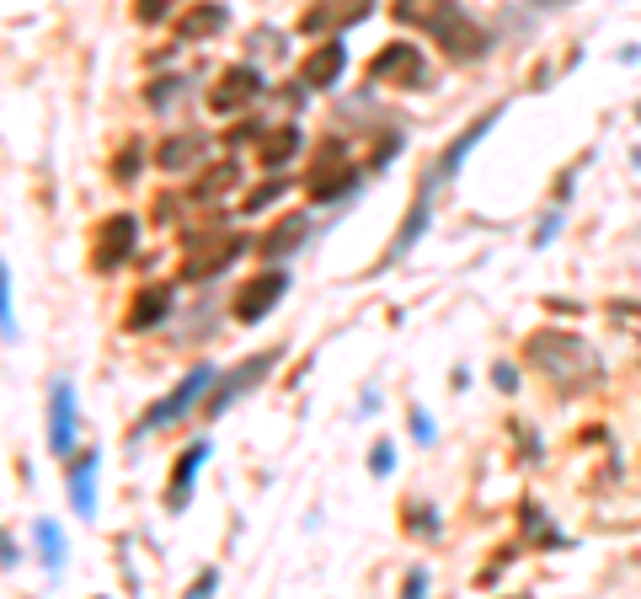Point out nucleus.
Returning a JSON list of instances; mask_svg holds the SVG:
<instances>
[{"instance_id": "39448f33", "label": "nucleus", "mask_w": 641, "mask_h": 599, "mask_svg": "<svg viewBox=\"0 0 641 599\" xmlns=\"http://www.w3.org/2000/svg\"><path fill=\"white\" fill-rule=\"evenodd\" d=\"M358 182V166H348V156H342V145L332 140L321 150V161H316V172H310V193L316 198H337V193H348Z\"/></svg>"}, {"instance_id": "2eb2a0df", "label": "nucleus", "mask_w": 641, "mask_h": 599, "mask_svg": "<svg viewBox=\"0 0 641 599\" xmlns=\"http://www.w3.org/2000/svg\"><path fill=\"white\" fill-rule=\"evenodd\" d=\"M294 145H300V129H294V124L268 129V134H262V166H284L294 156Z\"/></svg>"}, {"instance_id": "4be33fe9", "label": "nucleus", "mask_w": 641, "mask_h": 599, "mask_svg": "<svg viewBox=\"0 0 641 599\" xmlns=\"http://www.w3.org/2000/svg\"><path fill=\"white\" fill-rule=\"evenodd\" d=\"M0 316H6V343H17V305H11V268L0 273Z\"/></svg>"}, {"instance_id": "aec40b11", "label": "nucleus", "mask_w": 641, "mask_h": 599, "mask_svg": "<svg viewBox=\"0 0 641 599\" xmlns=\"http://www.w3.org/2000/svg\"><path fill=\"white\" fill-rule=\"evenodd\" d=\"M187 161H198V140H171V145H161V166H171V172H182Z\"/></svg>"}, {"instance_id": "f03ea898", "label": "nucleus", "mask_w": 641, "mask_h": 599, "mask_svg": "<svg viewBox=\"0 0 641 599\" xmlns=\"http://www.w3.org/2000/svg\"><path fill=\"white\" fill-rule=\"evenodd\" d=\"M529 359H535L551 380H561V386H577V370H588V375L599 370L593 353L577 348V337H561V332H540L535 343H529Z\"/></svg>"}, {"instance_id": "412c9836", "label": "nucleus", "mask_w": 641, "mask_h": 599, "mask_svg": "<svg viewBox=\"0 0 641 599\" xmlns=\"http://www.w3.org/2000/svg\"><path fill=\"white\" fill-rule=\"evenodd\" d=\"M38 541H43V562H49V573H59V562H65V546H59V525L43 519L38 525Z\"/></svg>"}, {"instance_id": "f3484780", "label": "nucleus", "mask_w": 641, "mask_h": 599, "mask_svg": "<svg viewBox=\"0 0 641 599\" xmlns=\"http://www.w3.org/2000/svg\"><path fill=\"white\" fill-rule=\"evenodd\" d=\"M91 476H97V455H81L75 471H70V498H75L81 514H91Z\"/></svg>"}, {"instance_id": "423d86ee", "label": "nucleus", "mask_w": 641, "mask_h": 599, "mask_svg": "<svg viewBox=\"0 0 641 599\" xmlns=\"http://www.w3.org/2000/svg\"><path fill=\"white\" fill-rule=\"evenodd\" d=\"M209 380H214V370H209V364H198V370L187 375L182 386H177V391L166 396V402H155V407L145 412V428H166L171 418H177V412H187V407H193V402H198L203 391H209Z\"/></svg>"}, {"instance_id": "20e7f679", "label": "nucleus", "mask_w": 641, "mask_h": 599, "mask_svg": "<svg viewBox=\"0 0 641 599\" xmlns=\"http://www.w3.org/2000/svg\"><path fill=\"white\" fill-rule=\"evenodd\" d=\"M369 81H385V86H422V59L417 49H406V43H390V49L374 54L369 65Z\"/></svg>"}, {"instance_id": "1a4fd4ad", "label": "nucleus", "mask_w": 641, "mask_h": 599, "mask_svg": "<svg viewBox=\"0 0 641 599\" xmlns=\"http://www.w3.org/2000/svg\"><path fill=\"white\" fill-rule=\"evenodd\" d=\"M252 97H262L257 70H225L220 86L209 91V107H214V113H236V107H246Z\"/></svg>"}, {"instance_id": "b1692460", "label": "nucleus", "mask_w": 641, "mask_h": 599, "mask_svg": "<svg viewBox=\"0 0 641 599\" xmlns=\"http://www.w3.org/2000/svg\"><path fill=\"white\" fill-rule=\"evenodd\" d=\"M273 198H284V177L268 182V188H257L252 198H246V209H262V204H273Z\"/></svg>"}, {"instance_id": "9d476101", "label": "nucleus", "mask_w": 641, "mask_h": 599, "mask_svg": "<svg viewBox=\"0 0 641 599\" xmlns=\"http://www.w3.org/2000/svg\"><path fill=\"white\" fill-rule=\"evenodd\" d=\"M49 444H54V455H70V444H75V391H70V380H59V386L49 391Z\"/></svg>"}, {"instance_id": "a211bd4d", "label": "nucleus", "mask_w": 641, "mask_h": 599, "mask_svg": "<svg viewBox=\"0 0 641 599\" xmlns=\"http://www.w3.org/2000/svg\"><path fill=\"white\" fill-rule=\"evenodd\" d=\"M166 316V289H139L134 311H129V327H145V321H161Z\"/></svg>"}, {"instance_id": "5701e85b", "label": "nucleus", "mask_w": 641, "mask_h": 599, "mask_svg": "<svg viewBox=\"0 0 641 599\" xmlns=\"http://www.w3.org/2000/svg\"><path fill=\"white\" fill-rule=\"evenodd\" d=\"M171 6H177V0H139L134 11H139V22H161L166 11H171Z\"/></svg>"}, {"instance_id": "dca6fc26", "label": "nucleus", "mask_w": 641, "mask_h": 599, "mask_svg": "<svg viewBox=\"0 0 641 599\" xmlns=\"http://www.w3.org/2000/svg\"><path fill=\"white\" fill-rule=\"evenodd\" d=\"M225 22H230V11H225V6H198L193 17L182 22V38H187V43H193V38H209V33H220Z\"/></svg>"}, {"instance_id": "f8f14e48", "label": "nucleus", "mask_w": 641, "mask_h": 599, "mask_svg": "<svg viewBox=\"0 0 641 599\" xmlns=\"http://www.w3.org/2000/svg\"><path fill=\"white\" fill-rule=\"evenodd\" d=\"M342 65H348V49H342V43L337 38H326V49H316V54H310L305 59V70H300V81L305 86H332L337 81V75H342Z\"/></svg>"}, {"instance_id": "0eeeda50", "label": "nucleus", "mask_w": 641, "mask_h": 599, "mask_svg": "<svg viewBox=\"0 0 641 599\" xmlns=\"http://www.w3.org/2000/svg\"><path fill=\"white\" fill-rule=\"evenodd\" d=\"M369 6H374V0H321V6H310L305 17H300V27H305V33L332 38L337 27H348V22H358V17H369Z\"/></svg>"}, {"instance_id": "f257e3e1", "label": "nucleus", "mask_w": 641, "mask_h": 599, "mask_svg": "<svg viewBox=\"0 0 641 599\" xmlns=\"http://www.w3.org/2000/svg\"><path fill=\"white\" fill-rule=\"evenodd\" d=\"M396 22L417 27V33H433L449 59H476L487 49V33L460 17L455 0H396Z\"/></svg>"}, {"instance_id": "4468645a", "label": "nucleus", "mask_w": 641, "mask_h": 599, "mask_svg": "<svg viewBox=\"0 0 641 599\" xmlns=\"http://www.w3.org/2000/svg\"><path fill=\"white\" fill-rule=\"evenodd\" d=\"M203 455H209V444H193V450H182L177 476H171V493H166L171 509H182V503H187V487H193V476H198V466H203Z\"/></svg>"}, {"instance_id": "ddd939ff", "label": "nucleus", "mask_w": 641, "mask_h": 599, "mask_svg": "<svg viewBox=\"0 0 641 599\" xmlns=\"http://www.w3.org/2000/svg\"><path fill=\"white\" fill-rule=\"evenodd\" d=\"M268 370H273V353H257V359H246L236 375H225V386H220V396H214V402H209V412H214V418H220V412L230 407V396H241V391L252 386L257 375H268Z\"/></svg>"}, {"instance_id": "393cba45", "label": "nucleus", "mask_w": 641, "mask_h": 599, "mask_svg": "<svg viewBox=\"0 0 641 599\" xmlns=\"http://www.w3.org/2000/svg\"><path fill=\"white\" fill-rule=\"evenodd\" d=\"M390 471V444H374V476Z\"/></svg>"}, {"instance_id": "9b49d317", "label": "nucleus", "mask_w": 641, "mask_h": 599, "mask_svg": "<svg viewBox=\"0 0 641 599\" xmlns=\"http://www.w3.org/2000/svg\"><path fill=\"white\" fill-rule=\"evenodd\" d=\"M134 236H139V230H134L129 214H113V220H107V230L97 236V268H102V273H107V268H118L123 257L134 252Z\"/></svg>"}, {"instance_id": "6e6552de", "label": "nucleus", "mask_w": 641, "mask_h": 599, "mask_svg": "<svg viewBox=\"0 0 641 599\" xmlns=\"http://www.w3.org/2000/svg\"><path fill=\"white\" fill-rule=\"evenodd\" d=\"M284 289H289L284 273H262V279H252L236 295V321H262L278 300H284Z\"/></svg>"}, {"instance_id": "7ed1b4c3", "label": "nucleus", "mask_w": 641, "mask_h": 599, "mask_svg": "<svg viewBox=\"0 0 641 599\" xmlns=\"http://www.w3.org/2000/svg\"><path fill=\"white\" fill-rule=\"evenodd\" d=\"M236 257H241V236H198L182 273L187 279H209V273H220L225 263H236Z\"/></svg>"}, {"instance_id": "6ab92c4d", "label": "nucleus", "mask_w": 641, "mask_h": 599, "mask_svg": "<svg viewBox=\"0 0 641 599\" xmlns=\"http://www.w3.org/2000/svg\"><path fill=\"white\" fill-rule=\"evenodd\" d=\"M305 230H310V220H305V214H289V220H284V230H273V236H268V257H284V252L294 247V241L305 236Z\"/></svg>"}]
</instances>
